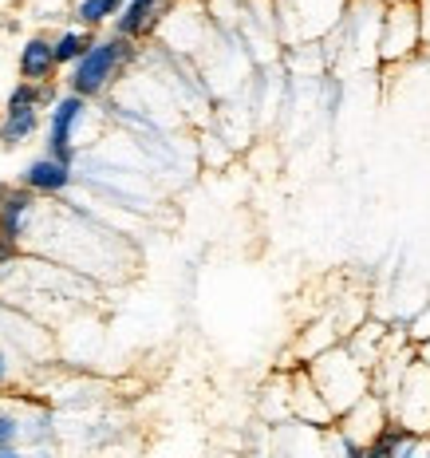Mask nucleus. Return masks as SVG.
Segmentation results:
<instances>
[{
	"instance_id": "nucleus-1",
	"label": "nucleus",
	"mask_w": 430,
	"mask_h": 458,
	"mask_svg": "<svg viewBox=\"0 0 430 458\" xmlns=\"http://www.w3.org/2000/svg\"><path fill=\"white\" fill-rule=\"evenodd\" d=\"M312 376V384L324 395V403L332 407V415H343L359 395L371 391V371L351 356L343 344H328L312 356V364H304Z\"/></svg>"
},
{
	"instance_id": "nucleus-2",
	"label": "nucleus",
	"mask_w": 430,
	"mask_h": 458,
	"mask_svg": "<svg viewBox=\"0 0 430 458\" xmlns=\"http://www.w3.org/2000/svg\"><path fill=\"white\" fill-rule=\"evenodd\" d=\"M135 60H139V40L119 36V32L103 36V40H95L88 52L72 64L68 91L83 95V99H99V95L122 75V68H131Z\"/></svg>"
},
{
	"instance_id": "nucleus-3",
	"label": "nucleus",
	"mask_w": 430,
	"mask_h": 458,
	"mask_svg": "<svg viewBox=\"0 0 430 458\" xmlns=\"http://www.w3.org/2000/svg\"><path fill=\"white\" fill-rule=\"evenodd\" d=\"M351 0H273V28L289 47L320 44L332 32Z\"/></svg>"
},
{
	"instance_id": "nucleus-4",
	"label": "nucleus",
	"mask_w": 430,
	"mask_h": 458,
	"mask_svg": "<svg viewBox=\"0 0 430 458\" xmlns=\"http://www.w3.org/2000/svg\"><path fill=\"white\" fill-rule=\"evenodd\" d=\"M423 47V21H418V0H395L384 4L379 16V40H375V60L387 68L415 60Z\"/></svg>"
},
{
	"instance_id": "nucleus-5",
	"label": "nucleus",
	"mask_w": 430,
	"mask_h": 458,
	"mask_svg": "<svg viewBox=\"0 0 430 458\" xmlns=\"http://www.w3.org/2000/svg\"><path fill=\"white\" fill-rule=\"evenodd\" d=\"M387 419H391V415H387L384 395L367 391V395H359L343 415H336L332 431H336L343 454H363V451H367V443L379 435V427H384Z\"/></svg>"
},
{
	"instance_id": "nucleus-6",
	"label": "nucleus",
	"mask_w": 430,
	"mask_h": 458,
	"mask_svg": "<svg viewBox=\"0 0 430 458\" xmlns=\"http://www.w3.org/2000/svg\"><path fill=\"white\" fill-rule=\"evenodd\" d=\"M88 99L83 95H60V99L47 107V155L63 166H75V135H80V123L88 119Z\"/></svg>"
},
{
	"instance_id": "nucleus-7",
	"label": "nucleus",
	"mask_w": 430,
	"mask_h": 458,
	"mask_svg": "<svg viewBox=\"0 0 430 458\" xmlns=\"http://www.w3.org/2000/svg\"><path fill=\"white\" fill-rule=\"evenodd\" d=\"M40 83L21 80L4 99V119H0V142L4 147H21L40 131Z\"/></svg>"
},
{
	"instance_id": "nucleus-8",
	"label": "nucleus",
	"mask_w": 430,
	"mask_h": 458,
	"mask_svg": "<svg viewBox=\"0 0 430 458\" xmlns=\"http://www.w3.org/2000/svg\"><path fill=\"white\" fill-rule=\"evenodd\" d=\"M178 0H122V8L114 13V32L119 36H131V40H150V36L158 32L162 24H166L170 8H174Z\"/></svg>"
},
{
	"instance_id": "nucleus-9",
	"label": "nucleus",
	"mask_w": 430,
	"mask_h": 458,
	"mask_svg": "<svg viewBox=\"0 0 430 458\" xmlns=\"http://www.w3.org/2000/svg\"><path fill=\"white\" fill-rule=\"evenodd\" d=\"M289 415L300 419V427H316V431H328L332 423H336V415H332V407L324 403V395L316 391V384H312L308 368L300 364V371H292L289 379Z\"/></svg>"
},
{
	"instance_id": "nucleus-10",
	"label": "nucleus",
	"mask_w": 430,
	"mask_h": 458,
	"mask_svg": "<svg viewBox=\"0 0 430 458\" xmlns=\"http://www.w3.org/2000/svg\"><path fill=\"white\" fill-rule=\"evenodd\" d=\"M36 206H40V194H32L28 186H8L4 198H0V233L24 242Z\"/></svg>"
},
{
	"instance_id": "nucleus-11",
	"label": "nucleus",
	"mask_w": 430,
	"mask_h": 458,
	"mask_svg": "<svg viewBox=\"0 0 430 458\" xmlns=\"http://www.w3.org/2000/svg\"><path fill=\"white\" fill-rule=\"evenodd\" d=\"M75 182V174H72V166H63V162H55L52 155H40V158H32L24 166V174H21V186H28L32 194H40V198H55V194H63Z\"/></svg>"
},
{
	"instance_id": "nucleus-12",
	"label": "nucleus",
	"mask_w": 430,
	"mask_h": 458,
	"mask_svg": "<svg viewBox=\"0 0 430 458\" xmlns=\"http://www.w3.org/2000/svg\"><path fill=\"white\" fill-rule=\"evenodd\" d=\"M16 72H21V80H28V83L55 80L60 64H55V52H52V36H28L21 55H16Z\"/></svg>"
},
{
	"instance_id": "nucleus-13",
	"label": "nucleus",
	"mask_w": 430,
	"mask_h": 458,
	"mask_svg": "<svg viewBox=\"0 0 430 458\" xmlns=\"http://www.w3.org/2000/svg\"><path fill=\"white\" fill-rule=\"evenodd\" d=\"M384 344H387V324H379V320H367V317H363V320L356 324V328L348 332L343 348H348L363 368H371V364L379 360V352H384Z\"/></svg>"
},
{
	"instance_id": "nucleus-14",
	"label": "nucleus",
	"mask_w": 430,
	"mask_h": 458,
	"mask_svg": "<svg viewBox=\"0 0 430 458\" xmlns=\"http://www.w3.org/2000/svg\"><path fill=\"white\" fill-rule=\"evenodd\" d=\"M95 40H99V36H95V28H63V32L52 40L55 64H60V68H72V64L80 60V55L88 52Z\"/></svg>"
},
{
	"instance_id": "nucleus-15",
	"label": "nucleus",
	"mask_w": 430,
	"mask_h": 458,
	"mask_svg": "<svg viewBox=\"0 0 430 458\" xmlns=\"http://www.w3.org/2000/svg\"><path fill=\"white\" fill-rule=\"evenodd\" d=\"M122 8V0H75V21L80 28H103L114 21V13Z\"/></svg>"
},
{
	"instance_id": "nucleus-16",
	"label": "nucleus",
	"mask_w": 430,
	"mask_h": 458,
	"mask_svg": "<svg viewBox=\"0 0 430 458\" xmlns=\"http://www.w3.org/2000/svg\"><path fill=\"white\" fill-rule=\"evenodd\" d=\"M21 435H24V423L13 411H4V407H0V458L16 454V443H21Z\"/></svg>"
},
{
	"instance_id": "nucleus-17",
	"label": "nucleus",
	"mask_w": 430,
	"mask_h": 458,
	"mask_svg": "<svg viewBox=\"0 0 430 458\" xmlns=\"http://www.w3.org/2000/svg\"><path fill=\"white\" fill-rule=\"evenodd\" d=\"M21 242H16V237H4V233H0V276H4L8 269H13V265L16 261H21Z\"/></svg>"
},
{
	"instance_id": "nucleus-18",
	"label": "nucleus",
	"mask_w": 430,
	"mask_h": 458,
	"mask_svg": "<svg viewBox=\"0 0 430 458\" xmlns=\"http://www.w3.org/2000/svg\"><path fill=\"white\" fill-rule=\"evenodd\" d=\"M426 336H430V304H426L423 312H418L415 320L407 324V340H410V344H418V340H426Z\"/></svg>"
},
{
	"instance_id": "nucleus-19",
	"label": "nucleus",
	"mask_w": 430,
	"mask_h": 458,
	"mask_svg": "<svg viewBox=\"0 0 430 458\" xmlns=\"http://www.w3.org/2000/svg\"><path fill=\"white\" fill-rule=\"evenodd\" d=\"M418 21H423V44L430 40V0H418Z\"/></svg>"
},
{
	"instance_id": "nucleus-20",
	"label": "nucleus",
	"mask_w": 430,
	"mask_h": 458,
	"mask_svg": "<svg viewBox=\"0 0 430 458\" xmlns=\"http://www.w3.org/2000/svg\"><path fill=\"white\" fill-rule=\"evenodd\" d=\"M8 384H13V364H8V356L0 352V391H4Z\"/></svg>"
},
{
	"instance_id": "nucleus-21",
	"label": "nucleus",
	"mask_w": 430,
	"mask_h": 458,
	"mask_svg": "<svg viewBox=\"0 0 430 458\" xmlns=\"http://www.w3.org/2000/svg\"><path fill=\"white\" fill-rule=\"evenodd\" d=\"M415 360H418V364H426V368H430V336L415 344Z\"/></svg>"
},
{
	"instance_id": "nucleus-22",
	"label": "nucleus",
	"mask_w": 430,
	"mask_h": 458,
	"mask_svg": "<svg viewBox=\"0 0 430 458\" xmlns=\"http://www.w3.org/2000/svg\"><path fill=\"white\" fill-rule=\"evenodd\" d=\"M379 4H395V0H379Z\"/></svg>"
}]
</instances>
